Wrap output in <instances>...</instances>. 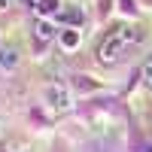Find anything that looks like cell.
<instances>
[{"label":"cell","instance_id":"cell-1","mask_svg":"<svg viewBox=\"0 0 152 152\" xmlns=\"http://www.w3.org/2000/svg\"><path fill=\"white\" fill-rule=\"evenodd\" d=\"M131 40H137V31H134V28H119L116 34H110L107 40L100 43L97 58H100V61H116V58L122 55V49L128 46Z\"/></svg>","mask_w":152,"mask_h":152},{"label":"cell","instance_id":"cell-2","mask_svg":"<svg viewBox=\"0 0 152 152\" xmlns=\"http://www.w3.org/2000/svg\"><path fill=\"white\" fill-rule=\"evenodd\" d=\"M46 100L52 104L55 110H67L70 107V94H67V88H61V85H52L46 91Z\"/></svg>","mask_w":152,"mask_h":152},{"label":"cell","instance_id":"cell-3","mask_svg":"<svg viewBox=\"0 0 152 152\" xmlns=\"http://www.w3.org/2000/svg\"><path fill=\"white\" fill-rule=\"evenodd\" d=\"M52 37H55V28H52L49 21H40V24H37V40H40V43H49Z\"/></svg>","mask_w":152,"mask_h":152},{"label":"cell","instance_id":"cell-4","mask_svg":"<svg viewBox=\"0 0 152 152\" xmlns=\"http://www.w3.org/2000/svg\"><path fill=\"white\" fill-rule=\"evenodd\" d=\"M55 9H58V0H37V12H43V15H49Z\"/></svg>","mask_w":152,"mask_h":152},{"label":"cell","instance_id":"cell-5","mask_svg":"<svg viewBox=\"0 0 152 152\" xmlns=\"http://www.w3.org/2000/svg\"><path fill=\"white\" fill-rule=\"evenodd\" d=\"M61 43H64L67 49H73L76 43H79V34H76V31H64V34H61Z\"/></svg>","mask_w":152,"mask_h":152},{"label":"cell","instance_id":"cell-6","mask_svg":"<svg viewBox=\"0 0 152 152\" xmlns=\"http://www.w3.org/2000/svg\"><path fill=\"white\" fill-rule=\"evenodd\" d=\"M0 61H3V64H9V67L15 64V58H12V52H3V58H0Z\"/></svg>","mask_w":152,"mask_h":152},{"label":"cell","instance_id":"cell-7","mask_svg":"<svg viewBox=\"0 0 152 152\" xmlns=\"http://www.w3.org/2000/svg\"><path fill=\"white\" fill-rule=\"evenodd\" d=\"M146 76H149V85H152V64L146 67Z\"/></svg>","mask_w":152,"mask_h":152},{"label":"cell","instance_id":"cell-8","mask_svg":"<svg viewBox=\"0 0 152 152\" xmlns=\"http://www.w3.org/2000/svg\"><path fill=\"white\" fill-rule=\"evenodd\" d=\"M140 152H152V146H140Z\"/></svg>","mask_w":152,"mask_h":152}]
</instances>
